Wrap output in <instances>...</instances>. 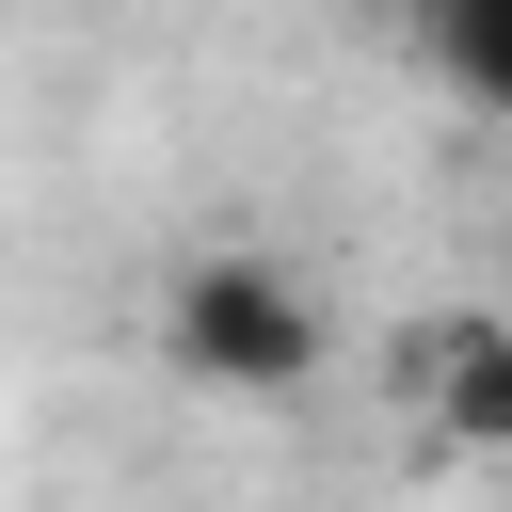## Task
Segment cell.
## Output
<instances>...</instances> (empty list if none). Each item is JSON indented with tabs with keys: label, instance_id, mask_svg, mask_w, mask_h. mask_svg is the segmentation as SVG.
Masks as SVG:
<instances>
[{
	"label": "cell",
	"instance_id": "obj_1",
	"mask_svg": "<svg viewBox=\"0 0 512 512\" xmlns=\"http://www.w3.org/2000/svg\"><path fill=\"white\" fill-rule=\"evenodd\" d=\"M160 352H176L208 400H304V384H320V288H304L288 256H256V240H208V256H176V288H160Z\"/></svg>",
	"mask_w": 512,
	"mask_h": 512
},
{
	"label": "cell",
	"instance_id": "obj_2",
	"mask_svg": "<svg viewBox=\"0 0 512 512\" xmlns=\"http://www.w3.org/2000/svg\"><path fill=\"white\" fill-rule=\"evenodd\" d=\"M400 384L432 400L448 448H512V320H480V304L464 320H416L400 336Z\"/></svg>",
	"mask_w": 512,
	"mask_h": 512
},
{
	"label": "cell",
	"instance_id": "obj_3",
	"mask_svg": "<svg viewBox=\"0 0 512 512\" xmlns=\"http://www.w3.org/2000/svg\"><path fill=\"white\" fill-rule=\"evenodd\" d=\"M416 32H432L464 112H512V0H416Z\"/></svg>",
	"mask_w": 512,
	"mask_h": 512
}]
</instances>
